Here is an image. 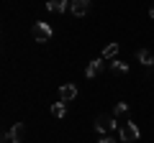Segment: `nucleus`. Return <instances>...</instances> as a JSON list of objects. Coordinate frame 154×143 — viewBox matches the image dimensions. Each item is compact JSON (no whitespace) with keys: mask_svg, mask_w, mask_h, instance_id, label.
Returning <instances> with one entry per match:
<instances>
[{"mask_svg":"<svg viewBox=\"0 0 154 143\" xmlns=\"http://www.w3.org/2000/svg\"><path fill=\"white\" fill-rule=\"evenodd\" d=\"M139 136H141V130H139V125L136 123H123L121 125V130H118V138H121L123 143H134V141H139Z\"/></svg>","mask_w":154,"mask_h":143,"instance_id":"1","label":"nucleus"},{"mask_svg":"<svg viewBox=\"0 0 154 143\" xmlns=\"http://www.w3.org/2000/svg\"><path fill=\"white\" fill-rule=\"evenodd\" d=\"M33 39H36L38 44L49 41L51 39V26H49V23H44V21H38L36 26H33Z\"/></svg>","mask_w":154,"mask_h":143,"instance_id":"2","label":"nucleus"},{"mask_svg":"<svg viewBox=\"0 0 154 143\" xmlns=\"http://www.w3.org/2000/svg\"><path fill=\"white\" fill-rule=\"evenodd\" d=\"M95 130H98V133H113L116 130V120L110 115H98V120H95Z\"/></svg>","mask_w":154,"mask_h":143,"instance_id":"3","label":"nucleus"},{"mask_svg":"<svg viewBox=\"0 0 154 143\" xmlns=\"http://www.w3.org/2000/svg\"><path fill=\"white\" fill-rule=\"evenodd\" d=\"M69 10H72V16H77V18L88 16V10H90V0H72Z\"/></svg>","mask_w":154,"mask_h":143,"instance_id":"4","label":"nucleus"},{"mask_svg":"<svg viewBox=\"0 0 154 143\" xmlns=\"http://www.w3.org/2000/svg\"><path fill=\"white\" fill-rule=\"evenodd\" d=\"M75 97H77V87L75 84H62L59 87V100L62 102H72Z\"/></svg>","mask_w":154,"mask_h":143,"instance_id":"5","label":"nucleus"},{"mask_svg":"<svg viewBox=\"0 0 154 143\" xmlns=\"http://www.w3.org/2000/svg\"><path fill=\"white\" fill-rule=\"evenodd\" d=\"M67 5H72V0H46V8L51 13H64Z\"/></svg>","mask_w":154,"mask_h":143,"instance_id":"6","label":"nucleus"},{"mask_svg":"<svg viewBox=\"0 0 154 143\" xmlns=\"http://www.w3.org/2000/svg\"><path fill=\"white\" fill-rule=\"evenodd\" d=\"M103 61H105V59H93V61L88 64V69H85V74H88L90 79H93V77H98L100 72H103Z\"/></svg>","mask_w":154,"mask_h":143,"instance_id":"7","label":"nucleus"},{"mask_svg":"<svg viewBox=\"0 0 154 143\" xmlns=\"http://www.w3.org/2000/svg\"><path fill=\"white\" fill-rule=\"evenodd\" d=\"M23 136H26V125H23V123H16V125L11 128V138H13V143H21Z\"/></svg>","mask_w":154,"mask_h":143,"instance_id":"8","label":"nucleus"},{"mask_svg":"<svg viewBox=\"0 0 154 143\" xmlns=\"http://www.w3.org/2000/svg\"><path fill=\"white\" fill-rule=\"evenodd\" d=\"M136 59L141 61L144 66H152L154 64V54H152V51H146V49H139L136 51Z\"/></svg>","mask_w":154,"mask_h":143,"instance_id":"9","label":"nucleus"},{"mask_svg":"<svg viewBox=\"0 0 154 143\" xmlns=\"http://www.w3.org/2000/svg\"><path fill=\"white\" fill-rule=\"evenodd\" d=\"M110 72H113V74H126V72H128V64H126V61L113 59V61H110Z\"/></svg>","mask_w":154,"mask_h":143,"instance_id":"10","label":"nucleus"},{"mask_svg":"<svg viewBox=\"0 0 154 143\" xmlns=\"http://www.w3.org/2000/svg\"><path fill=\"white\" fill-rule=\"evenodd\" d=\"M51 115H54V118H64L67 115V102H62V100L54 102V105H51Z\"/></svg>","mask_w":154,"mask_h":143,"instance_id":"11","label":"nucleus"},{"mask_svg":"<svg viewBox=\"0 0 154 143\" xmlns=\"http://www.w3.org/2000/svg\"><path fill=\"white\" fill-rule=\"evenodd\" d=\"M113 56H118V44H108L100 54V59H113Z\"/></svg>","mask_w":154,"mask_h":143,"instance_id":"12","label":"nucleus"},{"mask_svg":"<svg viewBox=\"0 0 154 143\" xmlns=\"http://www.w3.org/2000/svg\"><path fill=\"white\" fill-rule=\"evenodd\" d=\"M118 112H128V105L126 102H118V105H116V115H118Z\"/></svg>","mask_w":154,"mask_h":143,"instance_id":"13","label":"nucleus"},{"mask_svg":"<svg viewBox=\"0 0 154 143\" xmlns=\"http://www.w3.org/2000/svg\"><path fill=\"white\" fill-rule=\"evenodd\" d=\"M98 143H118V141H116V138L113 136H105V138H100V141Z\"/></svg>","mask_w":154,"mask_h":143,"instance_id":"14","label":"nucleus"},{"mask_svg":"<svg viewBox=\"0 0 154 143\" xmlns=\"http://www.w3.org/2000/svg\"><path fill=\"white\" fill-rule=\"evenodd\" d=\"M149 16H152V18H154V5H152V8H149Z\"/></svg>","mask_w":154,"mask_h":143,"instance_id":"15","label":"nucleus"}]
</instances>
